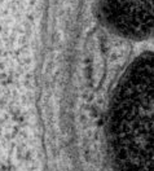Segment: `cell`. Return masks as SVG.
<instances>
[{"mask_svg":"<svg viewBox=\"0 0 154 171\" xmlns=\"http://www.w3.org/2000/svg\"><path fill=\"white\" fill-rule=\"evenodd\" d=\"M111 136L121 171H153V62L140 58L117 92Z\"/></svg>","mask_w":154,"mask_h":171,"instance_id":"obj_1","label":"cell"},{"mask_svg":"<svg viewBox=\"0 0 154 171\" xmlns=\"http://www.w3.org/2000/svg\"><path fill=\"white\" fill-rule=\"evenodd\" d=\"M110 22L128 36L143 38L151 33L153 0H106Z\"/></svg>","mask_w":154,"mask_h":171,"instance_id":"obj_2","label":"cell"}]
</instances>
